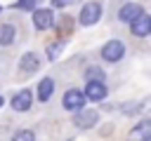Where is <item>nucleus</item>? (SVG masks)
I'll list each match as a JSON object with an SVG mask.
<instances>
[{"label": "nucleus", "instance_id": "obj_6", "mask_svg": "<svg viewBox=\"0 0 151 141\" xmlns=\"http://www.w3.org/2000/svg\"><path fill=\"white\" fill-rule=\"evenodd\" d=\"M52 24H54L52 9H35L33 12V26L38 31H47V28H52Z\"/></svg>", "mask_w": 151, "mask_h": 141}, {"label": "nucleus", "instance_id": "obj_13", "mask_svg": "<svg viewBox=\"0 0 151 141\" xmlns=\"http://www.w3.org/2000/svg\"><path fill=\"white\" fill-rule=\"evenodd\" d=\"M14 26L12 24H5V26H0V45H12V40H14Z\"/></svg>", "mask_w": 151, "mask_h": 141}, {"label": "nucleus", "instance_id": "obj_19", "mask_svg": "<svg viewBox=\"0 0 151 141\" xmlns=\"http://www.w3.org/2000/svg\"><path fill=\"white\" fill-rule=\"evenodd\" d=\"M73 0H52V5L54 7H66V5H71Z\"/></svg>", "mask_w": 151, "mask_h": 141}, {"label": "nucleus", "instance_id": "obj_21", "mask_svg": "<svg viewBox=\"0 0 151 141\" xmlns=\"http://www.w3.org/2000/svg\"><path fill=\"white\" fill-rule=\"evenodd\" d=\"M149 141H151V139H149Z\"/></svg>", "mask_w": 151, "mask_h": 141}, {"label": "nucleus", "instance_id": "obj_11", "mask_svg": "<svg viewBox=\"0 0 151 141\" xmlns=\"http://www.w3.org/2000/svg\"><path fill=\"white\" fill-rule=\"evenodd\" d=\"M130 136H132V139H139V141H142V139H146V141H149V139H151V118L142 120V122L130 132Z\"/></svg>", "mask_w": 151, "mask_h": 141}, {"label": "nucleus", "instance_id": "obj_12", "mask_svg": "<svg viewBox=\"0 0 151 141\" xmlns=\"http://www.w3.org/2000/svg\"><path fill=\"white\" fill-rule=\"evenodd\" d=\"M52 92H54V82H52V78H45V80L38 85V99H40V101H47V99L52 96Z\"/></svg>", "mask_w": 151, "mask_h": 141}, {"label": "nucleus", "instance_id": "obj_17", "mask_svg": "<svg viewBox=\"0 0 151 141\" xmlns=\"http://www.w3.org/2000/svg\"><path fill=\"white\" fill-rule=\"evenodd\" d=\"M35 5H38V0H19L14 7L17 9H35Z\"/></svg>", "mask_w": 151, "mask_h": 141}, {"label": "nucleus", "instance_id": "obj_15", "mask_svg": "<svg viewBox=\"0 0 151 141\" xmlns=\"http://www.w3.org/2000/svg\"><path fill=\"white\" fill-rule=\"evenodd\" d=\"M104 80V70L101 68H87V82H101Z\"/></svg>", "mask_w": 151, "mask_h": 141}, {"label": "nucleus", "instance_id": "obj_16", "mask_svg": "<svg viewBox=\"0 0 151 141\" xmlns=\"http://www.w3.org/2000/svg\"><path fill=\"white\" fill-rule=\"evenodd\" d=\"M12 141H33V132H31V129H24V132H17Z\"/></svg>", "mask_w": 151, "mask_h": 141}, {"label": "nucleus", "instance_id": "obj_8", "mask_svg": "<svg viewBox=\"0 0 151 141\" xmlns=\"http://www.w3.org/2000/svg\"><path fill=\"white\" fill-rule=\"evenodd\" d=\"M31 101H33V94H31L28 89H21L19 94H14V99H12V108L19 110V113H24V110L31 108Z\"/></svg>", "mask_w": 151, "mask_h": 141}, {"label": "nucleus", "instance_id": "obj_18", "mask_svg": "<svg viewBox=\"0 0 151 141\" xmlns=\"http://www.w3.org/2000/svg\"><path fill=\"white\" fill-rule=\"evenodd\" d=\"M137 108H139V103H125V113H127V115H132V113H139Z\"/></svg>", "mask_w": 151, "mask_h": 141}, {"label": "nucleus", "instance_id": "obj_5", "mask_svg": "<svg viewBox=\"0 0 151 141\" xmlns=\"http://www.w3.org/2000/svg\"><path fill=\"white\" fill-rule=\"evenodd\" d=\"M97 120H99V113L97 110H78L76 115H73V122H76V127L78 129H90V127H94L97 125Z\"/></svg>", "mask_w": 151, "mask_h": 141}, {"label": "nucleus", "instance_id": "obj_9", "mask_svg": "<svg viewBox=\"0 0 151 141\" xmlns=\"http://www.w3.org/2000/svg\"><path fill=\"white\" fill-rule=\"evenodd\" d=\"M130 26H132V33L139 35V38L151 35V16H146V14H142V16H139L137 21H132Z\"/></svg>", "mask_w": 151, "mask_h": 141}, {"label": "nucleus", "instance_id": "obj_3", "mask_svg": "<svg viewBox=\"0 0 151 141\" xmlns=\"http://www.w3.org/2000/svg\"><path fill=\"white\" fill-rule=\"evenodd\" d=\"M85 92H80V89H68L66 94H64V108L66 110H83V106H85Z\"/></svg>", "mask_w": 151, "mask_h": 141}, {"label": "nucleus", "instance_id": "obj_7", "mask_svg": "<svg viewBox=\"0 0 151 141\" xmlns=\"http://www.w3.org/2000/svg\"><path fill=\"white\" fill-rule=\"evenodd\" d=\"M38 68H40V59H38V54L26 52V54L19 59V70H24V73H35Z\"/></svg>", "mask_w": 151, "mask_h": 141}, {"label": "nucleus", "instance_id": "obj_10", "mask_svg": "<svg viewBox=\"0 0 151 141\" xmlns=\"http://www.w3.org/2000/svg\"><path fill=\"white\" fill-rule=\"evenodd\" d=\"M85 96H87L90 101H101V99L106 96V87H104V82H87V87H85Z\"/></svg>", "mask_w": 151, "mask_h": 141}, {"label": "nucleus", "instance_id": "obj_1", "mask_svg": "<svg viewBox=\"0 0 151 141\" xmlns=\"http://www.w3.org/2000/svg\"><path fill=\"white\" fill-rule=\"evenodd\" d=\"M123 54H125V45L120 42V40H109L104 47H101V59L104 61H120L123 59Z\"/></svg>", "mask_w": 151, "mask_h": 141}, {"label": "nucleus", "instance_id": "obj_4", "mask_svg": "<svg viewBox=\"0 0 151 141\" xmlns=\"http://www.w3.org/2000/svg\"><path fill=\"white\" fill-rule=\"evenodd\" d=\"M142 14H144V9H142V5H139V2H125V5L118 9V19H120V21H125V24L137 21Z\"/></svg>", "mask_w": 151, "mask_h": 141}, {"label": "nucleus", "instance_id": "obj_20", "mask_svg": "<svg viewBox=\"0 0 151 141\" xmlns=\"http://www.w3.org/2000/svg\"><path fill=\"white\" fill-rule=\"evenodd\" d=\"M0 108H2V96H0Z\"/></svg>", "mask_w": 151, "mask_h": 141}, {"label": "nucleus", "instance_id": "obj_14", "mask_svg": "<svg viewBox=\"0 0 151 141\" xmlns=\"http://www.w3.org/2000/svg\"><path fill=\"white\" fill-rule=\"evenodd\" d=\"M64 45H66V42H64V40H59V42H52V45L47 47V56H50V61H54V59L64 52Z\"/></svg>", "mask_w": 151, "mask_h": 141}, {"label": "nucleus", "instance_id": "obj_2", "mask_svg": "<svg viewBox=\"0 0 151 141\" xmlns=\"http://www.w3.org/2000/svg\"><path fill=\"white\" fill-rule=\"evenodd\" d=\"M99 16H101V5H99V2H87V5L80 9V14H78V19H80L83 26H92V24H97Z\"/></svg>", "mask_w": 151, "mask_h": 141}]
</instances>
